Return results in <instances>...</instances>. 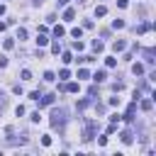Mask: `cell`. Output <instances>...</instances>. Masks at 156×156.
Listing matches in <instances>:
<instances>
[{"instance_id":"9c48e42d","label":"cell","mask_w":156,"mask_h":156,"mask_svg":"<svg viewBox=\"0 0 156 156\" xmlns=\"http://www.w3.org/2000/svg\"><path fill=\"white\" fill-rule=\"evenodd\" d=\"M102 49H105V44H102L100 39H93V51H98V54H100Z\"/></svg>"},{"instance_id":"e575fe53","label":"cell","mask_w":156,"mask_h":156,"mask_svg":"<svg viewBox=\"0 0 156 156\" xmlns=\"http://www.w3.org/2000/svg\"><path fill=\"white\" fill-rule=\"evenodd\" d=\"M0 15H5V5H0Z\"/></svg>"},{"instance_id":"ffe728a7","label":"cell","mask_w":156,"mask_h":156,"mask_svg":"<svg viewBox=\"0 0 156 156\" xmlns=\"http://www.w3.org/2000/svg\"><path fill=\"white\" fill-rule=\"evenodd\" d=\"M112 27H115V29H122V27H124V20H112Z\"/></svg>"},{"instance_id":"f1b7e54d","label":"cell","mask_w":156,"mask_h":156,"mask_svg":"<svg viewBox=\"0 0 156 156\" xmlns=\"http://www.w3.org/2000/svg\"><path fill=\"white\" fill-rule=\"evenodd\" d=\"M88 95H90V98H95V95H98V88H95V85H93V88H88Z\"/></svg>"},{"instance_id":"d6986e66","label":"cell","mask_w":156,"mask_h":156,"mask_svg":"<svg viewBox=\"0 0 156 156\" xmlns=\"http://www.w3.org/2000/svg\"><path fill=\"white\" fill-rule=\"evenodd\" d=\"M151 107H154V102H151V100H141V110H146V112H149Z\"/></svg>"},{"instance_id":"d6a6232c","label":"cell","mask_w":156,"mask_h":156,"mask_svg":"<svg viewBox=\"0 0 156 156\" xmlns=\"http://www.w3.org/2000/svg\"><path fill=\"white\" fill-rule=\"evenodd\" d=\"M5 27H7V22H0V32H5Z\"/></svg>"},{"instance_id":"4fadbf2b","label":"cell","mask_w":156,"mask_h":156,"mask_svg":"<svg viewBox=\"0 0 156 156\" xmlns=\"http://www.w3.org/2000/svg\"><path fill=\"white\" fill-rule=\"evenodd\" d=\"M95 15H98V17H105V15H107V7H105V5L95 7Z\"/></svg>"},{"instance_id":"7402d4cb","label":"cell","mask_w":156,"mask_h":156,"mask_svg":"<svg viewBox=\"0 0 156 156\" xmlns=\"http://www.w3.org/2000/svg\"><path fill=\"white\" fill-rule=\"evenodd\" d=\"M5 107H7V98L0 93V110H5Z\"/></svg>"},{"instance_id":"5b68a950","label":"cell","mask_w":156,"mask_h":156,"mask_svg":"<svg viewBox=\"0 0 156 156\" xmlns=\"http://www.w3.org/2000/svg\"><path fill=\"white\" fill-rule=\"evenodd\" d=\"M112 49H115V54H117V51H124V49H127V44H124L122 39H117V41L112 44Z\"/></svg>"},{"instance_id":"d4e9b609","label":"cell","mask_w":156,"mask_h":156,"mask_svg":"<svg viewBox=\"0 0 156 156\" xmlns=\"http://www.w3.org/2000/svg\"><path fill=\"white\" fill-rule=\"evenodd\" d=\"M29 98H32V100H39V98H41V93H39V90H32V93H29Z\"/></svg>"},{"instance_id":"ac0fdd59","label":"cell","mask_w":156,"mask_h":156,"mask_svg":"<svg viewBox=\"0 0 156 156\" xmlns=\"http://www.w3.org/2000/svg\"><path fill=\"white\" fill-rule=\"evenodd\" d=\"M61 61H63V63H71V61H73V56H71V51H63V56H61Z\"/></svg>"},{"instance_id":"4dcf8cb0","label":"cell","mask_w":156,"mask_h":156,"mask_svg":"<svg viewBox=\"0 0 156 156\" xmlns=\"http://www.w3.org/2000/svg\"><path fill=\"white\" fill-rule=\"evenodd\" d=\"M5 66H7V58H5V56H0V68H5Z\"/></svg>"},{"instance_id":"4316f807","label":"cell","mask_w":156,"mask_h":156,"mask_svg":"<svg viewBox=\"0 0 156 156\" xmlns=\"http://www.w3.org/2000/svg\"><path fill=\"white\" fill-rule=\"evenodd\" d=\"M41 144H44V146H51V136H49V134H46V136H41Z\"/></svg>"},{"instance_id":"5bb4252c","label":"cell","mask_w":156,"mask_h":156,"mask_svg":"<svg viewBox=\"0 0 156 156\" xmlns=\"http://www.w3.org/2000/svg\"><path fill=\"white\" fill-rule=\"evenodd\" d=\"M71 37L80 39V37H83V29H80V27H73V29H71Z\"/></svg>"},{"instance_id":"52a82bcc","label":"cell","mask_w":156,"mask_h":156,"mask_svg":"<svg viewBox=\"0 0 156 156\" xmlns=\"http://www.w3.org/2000/svg\"><path fill=\"white\" fill-rule=\"evenodd\" d=\"M73 17H76V10H73V7H68V10L63 12V20H66V22H71Z\"/></svg>"},{"instance_id":"cb8c5ba5","label":"cell","mask_w":156,"mask_h":156,"mask_svg":"<svg viewBox=\"0 0 156 156\" xmlns=\"http://www.w3.org/2000/svg\"><path fill=\"white\" fill-rule=\"evenodd\" d=\"M105 63H107V68H115V66H117V58H107Z\"/></svg>"},{"instance_id":"f546056e","label":"cell","mask_w":156,"mask_h":156,"mask_svg":"<svg viewBox=\"0 0 156 156\" xmlns=\"http://www.w3.org/2000/svg\"><path fill=\"white\" fill-rule=\"evenodd\" d=\"M117 5H119V7H127V5H129V0H117Z\"/></svg>"},{"instance_id":"d590c367","label":"cell","mask_w":156,"mask_h":156,"mask_svg":"<svg viewBox=\"0 0 156 156\" xmlns=\"http://www.w3.org/2000/svg\"><path fill=\"white\" fill-rule=\"evenodd\" d=\"M80 2H83V0H80Z\"/></svg>"},{"instance_id":"8fae6325","label":"cell","mask_w":156,"mask_h":156,"mask_svg":"<svg viewBox=\"0 0 156 156\" xmlns=\"http://www.w3.org/2000/svg\"><path fill=\"white\" fill-rule=\"evenodd\" d=\"M37 44H39V46H46V44H49L46 34H41V32H39V37H37Z\"/></svg>"},{"instance_id":"1f68e13d","label":"cell","mask_w":156,"mask_h":156,"mask_svg":"<svg viewBox=\"0 0 156 156\" xmlns=\"http://www.w3.org/2000/svg\"><path fill=\"white\" fill-rule=\"evenodd\" d=\"M56 5H58V7H66V5H68V0H56Z\"/></svg>"},{"instance_id":"6da1fadb","label":"cell","mask_w":156,"mask_h":156,"mask_svg":"<svg viewBox=\"0 0 156 156\" xmlns=\"http://www.w3.org/2000/svg\"><path fill=\"white\" fill-rule=\"evenodd\" d=\"M49 122H51V127L61 129V127L68 122V112H66V107H54V110H51V117H49Z\"/></svg>"},{"instance_id":"603a6c76","label":"cell","mask_w":156,"mask_h":156,"mask_svg":"<svg viewBox=\"0 0 156 156\" xmlns=\"http://www.w3.org/2000/svg\"><path fill=\"white\" fill-rule=\"evenodd\" d=\"M51 51H54V54H58V51H61V44H58V41H54V44H51Z\"/></svg>"},{"instance_id":"7a4b0ae2","label":"cell","mask_w":156,"mask_h":156,"mask_svg":"<svg viewBox=\"0 0 156 156\" xmlns=\"http://www.w3.org/2000/svg\"><path fill=\"white\" fill-rule=\"evenodd\" d=\"M95 129H98V122H95V119H88V122H85V129H83V139L90 141V139L95 136Z\"/></svg>"},{"instance_id":"ba28073f","label":"cell","mask_w":156,"mask_h":156,"mask_svg":"<svg viewBox=\"0 0 156 156\" xmlns=\"http://www.w3.org/2000/svg\"><path fill=\"white\" fill-rule=\"evenodd\" d=\"M149 29H151V22H141V24L136 27V32H139V34H144V32H149Z\"/></svg>"},{"instance_id":"2e32d148","label":"cell","mask_w":156,"mask_h":156,"mask_svg":"<svg viewBox=\"0 0 156 156\" xmlns=\"http://www.w3.org/2000/svg\"><path fill=\"white\" fill-rule=\"evenodd\" d=\"M63 34H66V29H63V27H54V37H56V39H58V37H63Z\"/></svg>"},{"instance_id":"30bf717a","label":"cell","mask_w":156,"mask_h":156,"mask_svg":"<svg viewBox=\"0 0 156 156\" xmlns=\"http://www.w3.org/2000/svg\"><path fill=\"white\" fill-rule=\"evenodd\" d=\"M105 78H107V73H105V71H98V73L93 76V80H95V83H102Z\"/></svg>"},{"instance_id":"e0dca14e","label":"cell","mask_w":156,"mask_h":156,"mask_svg":"<svg viewBox=\"0 0 156 156\" xmlns=\"http://www.w3.org/2000/svg\"><path fill=\"white\" fill-rule=\"evenodd\" d=\"M17 39H20V41H22V39H27V29H24V27H20V29H17Z\"/></svg>"},{"instance_id":"44dd1931","label":"cell","mask_w":156,"mask_h":156,"mask_svg":"<svg viewBox=\"0 0 156 156\" xmlns=\"http://www.w3.org/2000/svg\"><path fill=\"white\" fill-rule=\"evenodd\" d=\"M78 78H80V80H83V78H90V73H88L85 68H80V71H78Z\"/></svg>"},{"instance_id":"8992f818","label":"cell","mask_w":156,"mask_h":156,"mask_svg":"<svg viewBox=\"0 0 156 156\" xmlns=\"http://www.w3.org/2000/svg\"><path fill=\"white\" fill-rule=\"evenodd\" d=\"M144 58H146V63H154V49H151V46L144 49Z\"/></svg>"},{"instance_id":"83f0119b","label":"cell","mask_w":156,"mask_h":156,"mask_svg":"<svg viewBox=\"0 0 156 156\" xmlns=\"http://www.w3.org/2000/svg\"><path fill=\"white\" fill-rule=\"evenodd\" d=\"M29 78H32V73H29V71L24 68V71H22V80H29Z\"/></svg>"},{"instance_id":"277c9868","label":"cell","mask_w":156,"mask_h":156,"mask_svg":"<svg viewBox=\"0 0 156 156\" xmlns=\"http://www.w3.org/2000/svg\"><path fill=\"white\" fill-rule=\"evenodd\" d=\"M63 90H68V93H78V90H80V83H66Z\"/></svg>"},{"instance_id":"836d02e7","label":"cell","mask_w":156,"mask_h":156,"mask_svg":"<svg viewBox=\"0 0 156 156\" xmlns=\"http://www.w3.org/2000/svg\"><path fill=\"white\" fill-rule=\"evenodd\" d=\"M32 2H34V5H41V2H44V0H32Z\"/></svg>"},{"instance_id":"9a60e30c","label":"cell","mask_w":156,"mask_h":156,"mask_svg":"<svg viewBox=\"0 0 156 156\" xmlns=\"http://www.w3.org/2000/svg\"><path fill=\"white\" fill-rule=\"evenodd\" d=\"M58 78H61V80L71 78V71H68V68H61V71H58Z\"/></svg>"},{"instance_id":"3957f363","label":"cell","mask_w":156,"mask_h":156,"mask_svg":"<svg viewBox=\"0 0 156 156\" xmlns=\"http://www.w3.org/2000/svg\"><path fill=\"white\" fill-rule=\"evenodd\" d=\"M119 139H122V141H124V144H132V139H134V134H132V132H129V129H124V132H122V134H119Z\"/></svg>"},{"instance_id":"484cf974","label":"cell","mask_w":156,"mask_h":156,"mask_svg":"<svg viewBox=\"0 0 156 156\" xmlns=\"http://www.w3.org/2000/svg\"><path fill=\"white\" fill-rule=\"evenodd\" d=\"M88 105H90V100H80V102H78V110H85Z\"/></svg>"},{"instance_id":"7c38bea8","label":"cell","mask_w":156,"mask_h":156,"mask_svg":"<svg viewBox=\"0 0 156 156\" xmlns=\"http://www.w3.org/2000/svg\"><path fill=\"white\" fill-rule=\"evenodd\" d=\"M132 73H134V76H141V73H144V66H141V63H134V66H132Z\"/></svg>"}]
</instances>
